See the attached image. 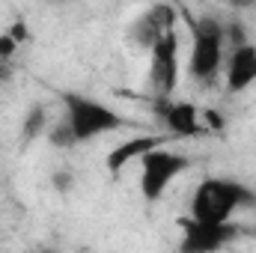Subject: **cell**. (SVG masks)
I'll use <instances>...</instances> for the list:
<instances>
[{
    "label": "cell",
    "instance_id": "8",
    "mask_svg": "<svg viewBox=\"0 0 256 253\" xmlns=\"http://www.w3.org/2000/svg\"><path fill=\"white\" fill-rule=\"evenodd\" d=\"M167 143H170V137H167V134H158V131L134 134V137H128L122 143H116V146L104 155V167H108V173H110L114 179H120L131 164H140L149 152L164 149Z\"/></svg>",
    "mask_w": 256,
    "mask_h": 253
},
{
    "label": "cell",
    "instance_id": "3",
    "mask_svg": "<svg viewBox=\"0 0 256 253\" xmlns=\"http://www.w3.org/2000/svg\"><path fill=\"white\" fill-rule=\"evenodd\" d=\"M60 102H63V126L68 128L74 146L92 143L98 137H108V134L128 126V120L116 108H110L86 92L66 90V92H60Z\"/></svg>",
    "mask_w": 256,
    "mask_h": 253
},
{
    "label": "cell",
    "instance_id": "11",
    "mask_svg": "<svg viewBox=\"0 0 256 253\" xmlns=\"http://www.w3.org/2000/svg\"><path fill=\"white\" fill-rule=\"evenodd\" d=\"M18 45H21V42H15L9 33H0V63H3V60H9V57H15Z\"/></svg>",
    "mask_w": 256,
    "mask_h": 253
},
{
    "label": "cell",
    "instance_id": "2",
    "mask_svg": "<svg viewBox=\"0 0 256 253\" xmlns=\"http://www.w3.org/2000/svg\"><path fill=\"white\" fill-rule=\"evenodd\" d=\"M256 202V194L244 182L230 176H206L191 194L188 218L202 224H232L236 212Z\"/></svg>",
    "mask_w": 256,
    "mask_h": 253
},
{
    "label": "cell",
    "instance_id": "12",
    "mask_svg": "<svg viewBox=\"0 0 256 253\" xmlns=\"http://www.w3.org/2000/svg\"><path fill=\"white\" fill-rule=\"evenodd\" d=\"M54 188L60 190V194H68V188H72V176H66V173L54 176Z\"/></svg>",
    "mask_w": 256,
    "mask_h": 253
},
{
    "label": "cell",
    "instance_id": "1",
    "mask_svg": "<svg viewBox=\"0 0 256 253\" xmlns=\"http://www.w3.org/2000/svg\"><path fill=\"white\" fill-rule=\"evenodd\" d=\"M191 27V48H188V80L194 86H214L224 78V63H226V24L212 18V15H200L188 18Z\"/></svg>",
    "mask_w": 256,
    "mask_h": 253
},
{
    "label": "cell",
    "instance_id": "9",
    "mask_svg": "<svg viewBox=\"0 0 256 253\" xmlns=\"http://www.w3.org/2000/svg\"><path fill=\"white\" fill-rule=\"evenodd\" d=\"M224 86L230 96H242L256 86V45L248 39L242 45H232L226 51L224 63Z\"/></svg>",
    "mask_w": 256,
    "mask_h": 253
},
{
    "label": "cell",
    "instance_id": "13",
    "mask_svg": "<svg viewBox=\"0 0 256 253\" xmlns=\"http://www.w3.org/2000/svg\"><path fill=\"white\" fill-rule=\"evenodd\" d=\"M42 253H57V250H42Z\"/></svg>",
    "mask_w": 256,
    "mask_h": 253
},
{
    "label": "cell",
    "instance_id": "4",
    "mask_svg": "<svg viewBox=\"0 0 256 253\" xmlns=\"http://www.w3.org/2000/svg\"><path fill=\"white\" fill-rule=\"evenodd\" d=\"M191 170V158L176 149H155L140 161V196L155 206L167 196L170 185Z\"/></svg>",
    "mask_w": 256,
    "mask_h": 253
},
{
    "label": "cell",
    "instance_id": "10",
    "mask_svg": "<svg viewBox=\"0 0 256 253\" xmlns=\"http://www.w3.org/2000/svg\"><path fill=\"white\" fill-rule=\"evenodd\" d=\"M48 128H51V120H48L45 108H39V104H36V108H33V110H30V114L24 116V128H21V137H24V140H30V137L36 140V137H39L42 131H48Z\"/></svg>",
    "mask_w": 256,
    "mask_h": 253
},
{
    "label": "cell",
    "instance_id": "6",
    "mask_svg": "<svg viewBox=\"0 0 256 253\" xmlns=\"http://www.w3.org/2000/svg\"><path fill=\"white\" fill-rule=\"evenodd\" d=\"M179 230H182L179 253H220L242 236L238 224H202L191 218H182Z\"/></svg>",
    "mask_w": 256,
    "mask_h": 253
},
{
    "label": "cell",
    "instance_id": "14",
    "mask_svg": "<svg viewBox=\"0 0 256 253\" xmlns=\"http://www.w3.org/2000/svg\"><path fill=\"white\" fill-rule=\"evenodd\" d=\"M0 253H3V248H0Z\"/></svg>",
    "mask_w": 256,
    "mask_h": 253
},
{
    "label": "cell",
    "instance_id": "7",
    "mask_svg": "<svg viewBox=\"0 0 256 253\" xmlns=\"http://www.w3.org/2000/svg\"><path fill=\"white\" fill-rule=\"evenodd\" d=\"M155 110H158V120L164 122V134L170 140H191V137L206 134L202 110H196V104L188 98H158Z\"/></svg>",
    "mask_w": 256,
    "mask_h": 253
},
{
    "label": "cell",
    "instance_id": "5",
    "mask_svg": "<svg viewBox=\"0 0 256 253\" xmlns=\"http://www.w3.org/2000/svg\"><path fill=\"white\" fill-rule=\"evenodd\" d=\"M149 80L158 90V98H173L179 80H182V63H179V33L170 27L158 36V42L149 48Z\"/></svg>",
    "mask_w": 256,
    "mask_h": 253
}]
</instances>
